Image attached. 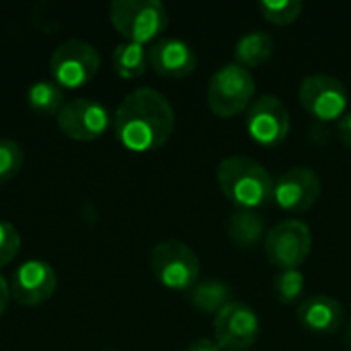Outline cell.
<instances>
[{
    "mask_svg": "<svg viewBox=\"0 0 351 351\" xmlns=\"http://www.w3.org/2000/svg\"><path fill=\"white\" fill-rule=\"evenodd\" d=\"M175 130V109L169 99L142 86L123 97L113 115V132L119 144L132 152H152L162 148Z\"/></svg>",
    "mask_w": 351,
    "mask_h": 351,
    "instance_id": "1",
    "label": "cell"
},
{
    "mask_svg": "<svg viewBox=\"0 0 351 351\" xmlns=\"http://www.w3.org/2000/svg\"><path fill=\"white\" fill-rule=\"evenodd\" d=\"M216 181L224 197L237 210H255L274 202V177L255 158L234 154L216 169Z\"/></svg>",
    "mask_w": 351,
    "mask_h": 351,
    "instance_id": "2",
    "label": "cell"
},
{
    "mask_svg": "<svg viewBox=\"0 0 351 351\" xmlns=\"http://www.w3.org/2000/svg\"><path fill=\"white\" fill-rule=\"evenodd\" d=\"M109 19L125 41L140 45L154 41L169 25V12L158 0H115Z\"/></svg>",
    "mask_w": 351,
    "mask_h": 351,
    "instance_id": "3",
    "label": "cell"
},
{
    "mask_svg": "<svg viewBox=\"0 0 351 351\" xmlns=\"http://www.w3.org/2000/svg\"><path fill=\"white\" fill-rule=\"evenodd\" d=\"M255 97V78L251 70L237 62L224 64L208 82V105L214 115L232 119L247 111Z\"/></svg>",
    "mask_w": 351,
    "mask_h": 351,
    "instance_id": "4",
    "label": "cell"
},
{
    "mask_svg": "<svg viewBox=\"0 0 351 351\" xmlns=\"http://www.w3.org/2000/svg\"><path fill=\"white\" fill-rule=\"evenodd\" d=\"M150 269L169 290L189 292L199 282V257L181 241H162L150 251Z\"/></svg>",
    "mask_w": 351,
    "mask_h": 351,
    "instance_id": "5",
    "label": "cell"
},
{
    "mask_svg": "<svg viewBox=\"0 0 351 351\" xmlns=\"http://www.w3.org/2000/svg\"><path fill=\"white\" fill-rule=\"evenodd\" d=\"M101 56L93 43L84 39H68L53 49L49 74L60 88H80L97 76Z\"/></svg>",
    "mask_w": 351,
    "mask_h": 351,
    "instance_id": "6",
    "label": "cell"
},
{
    "mask_svg": "<svg viewBox=\"0 0 351 351\" xmlns=\"http://www.w3.org/2000/svg\"><path fill=\"white\" fill-rule=\"evenodd\" d=\"M313 251V234L298 218L282 220L265 234V255L280 271L298 269Z\"/></svg>",
    "mask_w": 351,
    "mask_h": 351,
    "instance_id": "7",
    "label": "cell"
},
{
    "mask_svg": "<svg viewBox=\"0 0 351 351\" xmlns=\"http://www.w3.org/2000/svg\"><path fill=\"white\" fill-rule=\"evenodd\" d=\"M300 105L319 121L341 119L348 113L350 97L346 84L331 74H311L298 88Z\"/></svg>",
    "mask_w": 351,
    "mask_h": 351,
    "instance_id": "8",
    "label": "cell"
},
{
    "mask_svg": "<svg viewBox=\"0 0 351 351\" xmlns=\"http://www.w3.org/2000/svg\"><path fill=\"white\" fill-rule=\"evenodd\" d=\"M290 111L276 95H263L247 109L249 138L263 148H276L284 144L290 134Z\"/></svg>",
    "mask_w": 351,
    "mask_h": 351,
    "instance_id": "9",
    "label": "cell"
},
{
    "mask_svg": "<svg viewBox=\"0 0 351 351\" xmlns=\"http://www.w3.org/2000/svg\"><path fill=\"white\" fill-rule=\"evenodd\" d=\"M58 128L64 132V136L78 140V142H93L111 125V113L105 105L99 101L78 97L64 103L60 113L56 115Z\"/></svg>",
    "mask_w": 351,
    "mask_h": 351,
    "instance_id": "10",
    "label": "cell"
},
{
    "mask_svg": "<svg viewBox=\"0 0 351 351\" xmlns=\"http://www.w3.org/2000/svg\"><path fill=\"white\" fill-rule=\"evenodd\" d=\"M259 337V319L251 306L232 300L214 317V341L220 350L247 351Z\"/></svg>",
    "mask_w": 351,
    "mask_h": 351,
    "instance_id": "11",
    "label": "cell"
},
{
    "mask_svg": "<svg viewBox=\"0 0 351 351\" xmlns=\"http://www.w3.org/2000/svg\"><path fill=\"white\" fill-rule=\"evenodd\" d=\"M321 197V177L308 167H294L274 183V202L286 212H306Z\"/></svg>",
    "mask_w": 351,
    "mask_h": 351,
    "instance_id": "12",
    "label": "cell"
},
{
    "mask_svg": "<svg viewBox=\"0 0 351 351\" xmlns=\"http://www.w3.org/2000/svg\"><path fill=\"white\" fill-rule=\"evenodd\" d=\"M58 288L56 271L41 259L25 261L10 280V296L23 306H39L47 302Z\"/></svg>",
    "mask_w": 351,
    "mask_h": 351,
    "instance_id": "13",
    "label": "cell"
},
{
    "mask_svg": "<svg viewBox=\"0 0 351 351\" xmlns=\"http://www.w3.org/2000/svg\"><path fill=\"white\" fill-rule=\"evenodd\" d=\"M148 66L165 78H185L195 72L197 56L193 47L177 37H165L148 49Z\"/></svg>",
    "mask_w": 351,
    "mask_h": 351,
    "instance_id": "14",
    "label": "cell"
},
{
    "mask_svg": "<svg viewBox=\"0 0 351 351\" xmlns=\"http://www.w3.org/2000/svg\"><path fill=\"white\" fill-rule=\"evenodd\" d=\"M343 306L329 294H315L298 306L300 325L317 335H333L343 327Z\"/></svg>",
    "mask_w": 351,
    "mask_h": 351,
    "instance_id": "15",
    "label": "cell"
},
{
    "mask_svg": "<svg viewBox=\"0 0 351 351\" xmlns=\"http://www.w3.org/2000/svg\"><path fill=\"white\" fill-rule=\"evenodd\" d=\"M274 51H276V41L269 33L251 31V33H245L237 41L234 60L239 66L251 70V68H259L265 62H269L274 58Z\"/></svg>",
    "mask_w": 351,
    "mask_h": 351,
    "instance_id": "16",
    "label": "cell"
},
{
    "mask_svg": "<svg viewBox=\"0 0 351 351\" xmlns=\"http://www.w3.org/2000/svg\"><path fill=\"white\" fill-rule=\"evenodd\" d=\"M187 298L191 302V306L204 315H216L220 313L226 304H230L232 300V290L226 282L222 280H199L189 292Z\"/></svg>",
    "mask_w": 351,
    "mask_h": 351,
    "instance_id": "17",
    "label": "cell"
},
{
    "mask_svg": "<svg viewBox=\"0 0 351 351\" xmlns=\"http://www.w3.org/2000/svg\"><path fill=\"white\" fill-rule=\"evenodd\" d=\"M228 239L241 249H253L265 237V222L253 210H234L226 224Z\"/></svg>",
    "mask_w": 351,
    "mask_h": 351,
    "instance_id": "18",
    "label": "cell"
},
{
    "mask_svg": "<svg viewBox=\"0 0 351 351\" xmlns=\"http://www.w3.org/2000/svg\"><path fill=\"white\" fill-rule=\"evenodd\" d=\"M27 103L33 113L41 117L58 115L64 107V88H60L53 80H37L27 88Z\"/></svg>",
    "mask_w": 351,
    "mask_h": 351,
    "instance_id": "19",
    "label": "cell"
},
{
    "mask_svg": "<svg viewBox=\"0 0 351 351\" xmlns=\"http://www.w3.org/2000/svg\"><path fill=\"white\" fill-rule=\"evenodd\" d=\"M113 68L125 80L140 78L148 68V51L140 43L123 41L113 49Z\"/></svg>",
    "mask_w": 351,
    "mask_h": 351,
    "instance_id": "20",
    "label": "cell"
},
{
    "mask_svg": "<svg viewBox=\"0 0 351 351\" xmlns=\"http://www.w3.org/2000/svg\"><path fill=\"white\" fill-rule=\"evenodd\" d=\"M259 10L265 21H269L276 27H286L298 21V16L304 10V4L300 0H261Z\"/></svg>",
    "mask_w": 351,
    "mask_h": 351,
    "instance_id": "21",
    "label": "cell"
},
{
    "mask_svg": "<svg viewBox=\"0 0 351 351\" xmlns=\"http://www.w3.org/2000/svg\"><path fill=\"white\" fill-rule=\"evenodd\" d=\"M304 292V276L300 269H286L274 278V294L282 304H292Z\"/></svg>",
    "mask_w": 351,
    "mask_h": 351,
    "instance_id": "22",
    "label": "cell"
},
{
    "mask_svg": "<svg viewBox=\"0 0 351 351\" xmlns=\"http://www.w3.org/2000/svg\"><path fill=\"white\" fill-rule=\"evenodd\" d=\"M25 162L23 146L14 140H0V183L14 179Z\"/></svg>",
    "mask_w": 351,
    "mask_h": 351,
    "instance_id": "23",
    "label": "cell"
},
{
    "mask_svg": "<svg viewBox=\"0 0 351 351\" xmlns=\"http://www.w3.org/2000/svg\"><path fill=\"white\" fill-rule=\"evenodd\" d=\"M21 249V234L14 224L0 220V267L8 265Z\"/></svg>",
    "mask_w": 351,
    "mask_h": 351,
    "instance_id": "24",
    "label": "cell"
},
{
    "mask_svg": "<svg viewBox=\"0 0 351 351\" xmlns=\"http://www.w3.org/2000/svg\"><path fill=\"white\" fill-rule=\"evenodd\" d=\"M337 136H339V140L351 148V111H348L341 119H339V123H337Z\"/></svg>",
    "mask_w": 351,
    "mask_h": 351,
    "instance_id": "25",
    "label": "cell"
},
{
    "mask_svg": "<svg viewBox=\"0 0 351 351\" xmlns=\"http://www.w3.org/2000/svg\"><path fill=\"white\" fill-rule=\"evenodd\" d=\"M187 351H222L218 348V343L214 341V339H206V337H202V339H195Z\"/></svg>",
    "mask_w": 351,
    "mask_h": 351,
    "instance_id": "26",
    "label": "cell"
},
{
    "mask_svg": "<svg viewBox=\"0 0 351 351\" xmlns=\"http://www.w3.org/2000/svg\"><path fill=\"white\" fill-rule=\"evenodd\" d=\"M10 286H8V282L0 276V317L4 315V311H6V306H8V302H10Z\"/></svg>",
    "mask_w": 351,
    "mask_h": 351,
    "instance_id": "27",
    "label": "cell"
},
{
    "mask_svg": "<svg viewBox=\"0 0 351 351\" xmlns=\"http://www.w3.org/2000/svg\"><path fill=\"white\" fill-rule=\"evenodd\" d=\"M346 346H348V350L351 351V321L350 325H348V329H346Z\"/></svg>",
    "mask_w": 351,
    "mask_h": 351,
    "instance_id": "28",
    "label": "cell"
}]
</instances>
